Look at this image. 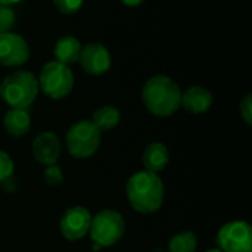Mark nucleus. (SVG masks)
Returning <instances> with one entry per match:
<instances>
[{"label": "nucleus", "mask_w": 252, "mask_h": 252, "mask_svg": "<svg viewBox=\"0 0 252 252\" xmlns=\"http://www.w3.org/2000/svg\"><path fill=\"white\" fill-rule=\"evenodd\" d=\"M126 195L133 210L140 214H154L162 207L164 183L157 173L143 170L128 179Z\"/></svg>", "instance_id": "nucleus-1"}, {"label": "nucleus", "mask_w": 252, "mask_h": 252, "mask_svg": "<svg viewBox=\"0 0 252 252\" xmlns=\"http://www.w3.org/2000/svg\"><path fill=\"white\" fill-rule=\"evenodd\" d=\"M182 90L177 83L167 75L151 77L142 89V102L146 109L157 117H171L180 108Z\"/></svg>", "instance_id": "nucleus-2"}, {"label": "nucleus", "mask_w": 252, "mask_h": 252, "mask_svg": "<svg viewBox=\"0 0 252 252\" xmlns=\"http://www.w3.org/2000/svg\"><path fill=\"white\" fill-rule=\"evenodd\" d=\"M38 80L32 72L18 69L0 83V99L10 108L28 109L38 94Z\"/></svg>", "instance_id": "nucleus-3"}, {"label": "nucleus", "mask_w": 252, "mask_h": 252, "mask_svg": "<svg viewBox=\"0 0 252 252\" xmlns=\"http://www.w3.org/2000/svg\"><path fill=\"white\" fill-rule=\"evenodd\" d=\"M124 232V217L115 210H102L92 217L89 233L94 244V250L114 247L121 241Z\"/></svg>", "instance_id": "nucleus-4"}, {"label": "nucleus", "mask_w": 252, "mask_h": 252, "mask_svg": "<svg viewBox=\"0 0 252 252\" xmlns=\"http://www.w3.org/2000/svg\"><path fill=\"white\" fill-rule=\"evenodd\" d=\"M37 80L38 89L47 97L55 100L66 97L74 87V74L71 68L58 61L47 62Z\"/></svg>", "instance_id": "nucleus-5"}, {"label": "nucleus", "mask_w": 252, "mask_h": 252, "mask_svg": "<svg viewBox=\"0 0 252 252\" xmlns=\"http://www.w3.org/2000/svg\"><path fill=\"white\" fill-rule=\"evenodd\" d=\"M68 152L77 159L93 157L100 146V131L89 120H81L69 127L66 131Z\"/></svg>", "instance_id": "nucleus-6"}, {"label": "nucleus", "mask_w": 252, "mask_h": 252, "mask_svg": "<svg viewBox=\"0 0 252 252\" xmlns=\"http://www.w3.org/2000/svg\"><path fill=\"white\" fill-rule=\"evenodd\" d=\"M223 252H252L251 224L242 220L226 223L216 239Z\"/></svg>", "instance_id": "nucleus-7"}, {"label": "nucleus", "mask_w": 252, "mask_h": 252, "mask_svg": "<svg viewBox=\"0 0 252 252\" xmlns=\"http://www.w3.org/2000/svg\"><path fill=\"white\" fill-rule=\"evenodd\" d=\"M90 223H92L90 211L83 205H74L65 210V213L62 214L59 221V229L66 241L74 242L83 239L89 233Z\"/></svg>", "instance_id": "nucleus-8"}, {"label": "nucleus", "mask_w": 252, "mask_h": 252, "mask_svg": "<svg viewBox=\"0 0 252 252\" xmlns=\"http://www.w3.org/2000/svg\"><path fill=\"white\" fill-rule=\"evenodd\" d=\"M30 59V46L24 37L15 32L0 34V65L16 68Z\"/></svg>", "instance_id": "nucleus-9"}, {"label": "nucleus", "mask_w": 252, "mask_h": 252, "mask_svg": "<svg viewBox=\"0 0 252 252\" xmlns=\"http://www.w3.org/2000/svg\"><path fill=\"white\" fill-rule=\"evenodd\" d=\"M78 62L84 72L90 75H102L111 69L112 58L106 46L102 43H89L81 47Z\"/></svg>", "instance_id": "nucleus-10"}, {"label": "nucleus", "mask_w": 252, "mask_h": 252, "mask_svg": "<svg viewBox=\"0 0 252 252\" xmlns=\"http://www.w3.org/2000/svg\"><path fill=\"white\" fill-rule=\"evenodd\" d=\"M32 157L34 159L47 167L58 162L61 157V140L52 131H41L32 140Z\"/></svg>", "instance_id": "nucleus-11"}, {"label": "nucleus", "mask_w": 252, "mask_h": 252, "mask_svg": "<svg viewBox=\"0 0 252 252\" xmlns=\"http://www.w3.org/2000/svg\"><path fill=\"white\" fill-rule=\"evenodd\" d=\"M213 105V94L202 86H192L182 93L180 106L190 114H204Z\"/></svg>", "instance_id": "nucleus-12"}, {"label": "nucleus", "mask_w": 252, "mask_h": 252, "mask_svg": "<svg viewBox=\"0 0 252 252\" xmlns=\"http://www.w3.org/2000/svg\"><path fill=\"white\" fill-rule=\"evenodd\" d=\"M3 128L12 137H22L31 130V115L28 109L10 108L3 117Z\"/></svg>", "instance_id": "nucleus-13"}, {"label": "nucleus", "mask_w": 252, "mask_h": 252, "mask_svg": "<svg viewBox=\"0 0 252 252\" xmlns=\"http://www.w3.org/2000/svg\"><path fill=\"white\" fill-rule=\"evenodd\" d=\"M142 162L148 171L152 173H161L167 168L170 164V151L168 148L161 142H154L146 146L142 155Z\"/></svg>", "instance_id": "nucleus-14"}, {"label": "nucleus", "mask_w": 252, "mask_h": 252, "mask_svg": "<svg viewBox=\"0 0 252 252\" xmlns=\"http://www.w3.org/2000/svg\"><path fill=\"white\" fill-rule=\"evenodd\" d=\"M81 43L78 41V38L72 37V35H63L61 37L56 44H55V61L63 63V65H71L78 62L80 58V52H81Z\"/></svg>", "instance_id": "nucleus-15"}, {"label": "nucleus", "mask_w": 252, "mask_h": 252, "mask_svg": "<svg viewBox=\"0 0 252 252\" xmlns=\"http://www.w3.org/2000/svg\"><path fill=\"white\" fill-rule=\"evenodd\" d=\"M120 120H121V112L115 106H111V105L97 108L92 117V123L96 126V128L100 133L115 128L120 124Z\"/></svg>", "instance_id": "nucleus-16"}, {"label": "nucleus", "mask_w": 252, "mask_h": 252, "mask_svg": "<svg viewBox=\"0 0 252 252\" xmlns=\"http://www.w3.org/2000/svg\"><path fill=\"white\" fill-rule=\"evenodd\" d=\"M196 248H198V236L190 230L174 235L168 242L170 252H195Z\"/></svg>", "instance_id": "nucleus-17"}, {"label": "nucleus", "mask_w": 252, "mask_h": 252, "mask_svg": "<svg viewBox=\"0 0 252 252\" xmlns=\"http://www.w3.org/2000/svg\"><path fill=\"white\" fill-rule=\"evenodd\" d=\"M15 24V12L12 6H6L0 3V34L10 32Z\"/></svg>", "instance_id": "nucleus-18"}, {"label": "nucleus", "mask_w": 252, "mask_h": 252, "mask_svg": "<svg viewBox=\"0 0 252 252\" xmlns=\"http://www.w3.org/2000/svg\"><path fill=\"white\" fill-rule=\"evenodd\" d=\"M13 170H15V165H13L12 158L9 157V154L0 149V183L6 182L13 174Z\"/></svg>", "instance_id": "nucleus-19"}, {"label": "nucleus", "mask_w": 252, "mask_h": 252, "mask_svg": "<svg viewBox=\"0 0 252 252\" xmlns=\"http://www.w3.org/2000/svg\"><path fill=\"white\" fill-rule=\"evenodd\" d=\"M44 182L49 186H58L63 182V173L59 165H47L44 170Z\"/></svg>", "instance_id": "nucleus-20"}, {"label": "nucleus", "mask_w": 252, "mask_h": 252, "mask_svg": "<svg viewBox=\"0 0 252 252\" xmlns=\"http://www.w3.org/2000/svg\"><path fill=\"white\" fill-rule=\"evenodd\" d=\"M83 1L84 0H53L56 9L65 15H72L78 12L83 6Z\"/></svg>", "instance_id": "nucleus-21"}, {"label": "nucleus", "mask_w": 252, "mask_h": 252, "mask_svg": "<svg viewBox=\"0 0 252 252\" xmlns=\"http://www.w3.org/2000/svg\"><path fill=\"white\" fill-rule=\"evenodd\" d=\"M239 111H241V117L244 118V121L251 126L252 124V96L248 93L239 103Z\"/></svg>", "instance_id": "nucleus-22"}, {"label": "nucleus", "mask_w": 252, "mask_h": 252, "mask_svg": "<svg viewBox=\"0 0 252 252\" xmlns=\"http://www.w3.org/2000/svg\"><path fill=\"white\" fill-rule=\"evenodd\" d=\"M121 1H123L126 6H131V7H133V6H139V4H142L145 0H121Z\"/></svg>", "instance_id": "nucleus-23"}, {"label": "nucleus", "mask_w": 252, "mask_h": 252, "mask_svg": "<svg viewBox=\"0 0 252 252\" xmlns=\"http://www.w3.org/2000/svg\"><path fill=\"white\" fill-rule=\"evenodd\" d=\"M19 1H22V0H0V3H1V4H6V6L16 4V3H19Z\"/></svg>", "instance_id": "nucleus-24"}, {"label": "nucleus", "mask_w": 252, "mask_h": 252, "mask_svg": "<svg viewBox=\"0 0 252 252\" xmlns=\"http://www.w3.org/2000/svg\"><path fill=\"white\" fill-rule=\"evenodd\" d=\"M207 252H223L220 248H211V250H208Z\"/></svg>", "instance_id": "nucleus-25"}]
</instances>
